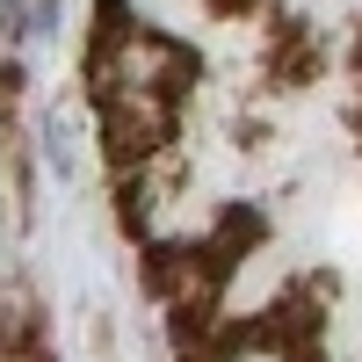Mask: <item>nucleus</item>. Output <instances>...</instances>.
<instances>
[{
	"label": "nucleus",
	"mask_w": 362,
	"mask_h": 362,
	"mask_svg": "<svg viewBox=\"0 0 362 362\" xmlns=\"http://www.w3.org/2000/svg\"><path fill=\"white\" fill-rule=\"evenodd\" d=\"M44 160H51L58 174H73V167H80V145H73V109H51V116H44Z\"/></svg>",
	"instance_id": "nucleus-1"
},
{
	"label": "nucleus",
	"mask_w": 362,
	"mask_h": 362,
	"mask_svg": "<svg viewBox=\"0 0 362 362\" xmlns=\"http://www.w3.org/2000/svg\"><path fill=\"white\" fill-rule=\"evenodd\" d=\"M15 29L29 44H44V37H58V0H22V15H15Z\"/></svg>",
	"instance_id": "nucleus-2"
},
{
	"label": "nucleus",
	"mask_w": 362,
	"mask_h": 362,
	"mask_svg": "<svg viewBox=\"0 0 362 362\" xmlns=\"http://www.w3.org/2000/svg\"><path fill=\"white\" fill-rule=\"evenodd\" d=\"M225 362H297V348H283L276 334H254V341H239Z\"/></svg>",
	"instance_id": "nucleus-3"
},
{
	"label": "nucleus",
	"mask_w": 362,
	"mask_h": 362,
	"mask_svg": "<svg viewBox=\"0 0 362 362\" xmlns=\"http://www.w3.org/2000/svg\"><path fill=\"white\" fill-rule=\"evenodd\" d=\"M15 268H22V247H15V232L0 225V283H15Z\"/></svg>",
	"instance_id": "nucleus-4"
}]
</instances>
